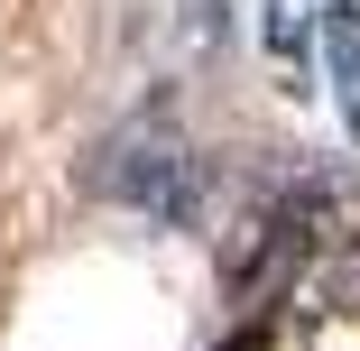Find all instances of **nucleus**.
<instances>
[{
  "instance_id": "nucleus-4",
  "label": "nucleus",
  "mask_w": 360,
  "mask_h": 351,
  "mask_svg": "<svg viewBox=\"0 0 360 351\" xmlns=\"http://www.w3.org/2000/svg\"><path fill=\"white\" fill-rule=\"evenodd\" d=\"M323 84H333V102H342V120L360 139V28L351 19H323Z\"/></svg>"
},
{
  "instance_id": "nucleus-3",
  "label": "nucleus",
  "mask_w": 360,
  "mask_h": 351,
  "mask_svg": "<svg viewBox=\"0 0 360 351\" xmlns=\"http://www.w3.org/2000/svg\"><path fill=\"white\" fill-rule=\"evenodd\" d=\"M323 0H268V56H277V75H286V93H314V37H323Z\"/></svg>"
},
{
  "instance_id": "nucleus-2",
  "label": "nucleus",
  "mask_w": 360,
  "mask_h": 351,
  "mask_svg": "<svg viewBox=\"0 0 360 351\" xmlns=\"http://www.w3.org/2000/svg\"><path fill=\"white\" fill-rule=\"evenodd\" d=\"M342 213V194L323 185V176H296V185H277L268 203H259V213L240 222L250 241L231 250V296L259 314L277 287H286V277H296L305 259H314V241H323V222Z\"/></svg>"
},
{
  "instance_id": "nucleus-7",
  "label": "nucleus",
  "mask_w": 360,
  "mask_h": 351,
  "mask_svg": "<svg viewBox=\"0 0 360 351\" xmlns=\"http://www.w3.org/2000/svg\"><path fill=\"white\" fill-rule=\"evenodd\" d=\"M222 351H259V342H250V333H240V342H222Z\"/></svg>"
},
{
  "instance_id": "nucleus-6",
  "label": "nucleus",
  "mask_w": 360,
  "mask_h": 351,
  "mask_svg": "<svg viewBox=\"0 0 360 351\" xmlns=\"http://www.w3.org/2000/svg\"><path fill=\"white\" fill-rule=\"evenodd\" d=\"M323 10H333V19H351V28H360V0H323Z\"/></svg>"
},
{
  "instance_id": "nucleus-1",
  "label": "nucleus",
  "mask_w": 360,
  "mask_h": 351,
  "mask_svg": "<svg viewBox=\"0 0 360 351\" xmlns=\"http://www.w3.org/2000/svg\"><path fill=\"white\" fill-rule=\"evenodd\" d=\"M84 194L93 203H120V213L158 222V231H194L203 203H212V176H203V158L185 148L176 129L129 120V129H111V139L84 148Z\"/></svg>"
},
{
  "instance_id": "nucleus-5",
  "label": "nucleus",
  "mask_w": 360,
  "mask_h": 351,
  "mask_svg": "<svg viewBox=\"0 0 360 351\" xmlns=\"http://www.w3.org/2000/svg\"><path fill=\"white\" fill-rule=\"evenodd\" d=\"M167 10H176V28H194V46H203V56L231 37V0H167Z\"/></svg>"
}]
</instances>
